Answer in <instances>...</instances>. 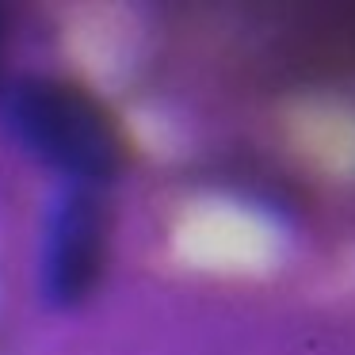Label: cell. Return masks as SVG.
<instances>
[{
	"label": "cell",
	"instance_id": "1",
	"mask_svg": "<svg viewBox=\"0 0 355 355\" xmlns=\"http://www.w3.org/2000/svg\"><path fill=\"white\" fill-rule=\"evenodd\" d=\"M16 138L73 187L103 191L126 164V141L92 92L69 80H24L8 100Z\"/></svg>",
	"mask_w": 355,
	"mask_h": 355
},
{
	"label": "cell",
	"instance_id": "2",
	"mask_svg": "<svg viewBox=\"0 0 355 355\" xmlns=\"http://www.w3.org/2000/svg\"><path fill=\"white\" fill-rule=\"evenodd\" d=\"M111 248V214L103 191L69 187L46 225V252H42V279L46 294L62 306H77L96 291L107 268Z\"/></svg>",
	"mask_w": 355,
	"mask_h": 355
},
{
	"label": "cell",
	"instance_id": "3",
	"mask_svg": "<svg viewBox=\"0 0 355 355\" xmlns=\"http://www.w3.org/2000/svg\"><path fill=\"white\" fill-rule=\"evenodd\" d=\"M4 46H8V31H4V16H0V85H4Z\"/></svg>",
	"mask_w": 355,
	"mask_h": 355
}]
</instances>
